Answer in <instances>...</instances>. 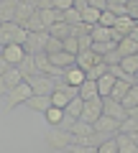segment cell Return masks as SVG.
<instances>
[{"mask_svg": "<svg viewBox=\"0 0 138 153\" xmlns=\"http://www.w3.org/2000/svg\"><path fill=\"white\" fill-rule=\"evenodd\" d=\"M61 46H64V51H69V54H74V56L79 54V41H77V36H66L64 41H61Z\"/></svg>", "mask_w": 138, "mask_h": 153, "instance_id": "37", "label": "cell"}, {"mask_svg": "<svg viewBox=\"0 0 138 153\" xmlns=\"http://www.w3.org/2000/svg\"><path fill=\"white\" fill-rule=\"evenodd\" d=\"M8 66H10V64L5 61V56L0 54V74H5V69H8Z\"/></svg>", "mask_w": 138, "mask_h": 153, "instance_id": "45", "label": "cell"}, {"mask_svg": "<svg viewBox=\"0 0 138 153\" xmlns=\"http://www.w3.org/2000/svg\"><path fill=\"white\" fill-rule=\"evenodd\" d=\"M115 143H118V153H138V146L133 143V138L123 130L115 133Z\"/></svg>", "mask_w": 138, "mask_h": 153, "instance_id": "14", "label": "cell"}, {"mask_svg": "<svg viewBox=\"0 0 138 153\" xmlns=\"http://www.w3.org/2000/svg\"><path fill=\"white\" fill-rule=\"evenodd\" d=\"M120 105H123L125 110H128V107H133V105H138V84H136V82H133V84H131V89L123 94Z\"/></svg>", "mask_w": 138, "mask_h": 153, "instance_id": "31", "label": "cell"}, {"mask_svg": "<svg viewBox=\"0 0 138 153\" xmlns=\"http://www.w3.org/2000/svg\"><path fill=\"white\" fill-rule=\"evenodd\" d=\"M26 82L31 84V92L33 94H51V92H54V76H49V74L36 71V74L28 76Z\"/></svg>", "mask_w": 138, "mask_h": 153, "instance_id": "4", "label": "cell"}, {"mask_svg": "<svg viewBox=\"0 0 138 153\" xmlns=\"http://www.w3.org/2000/svg\"><path fill=\"white\" fill-rule=\"evenodd\" d=\"M128 0H107V5H125Z\"/></svg>", "mask_w": 138, "mask_h": 153, "instance_id": "47", "label": "cell"}, {"mask_svg": "<svg viewBox=\"0 0 138 153\" xmlns=\"http://www.w3.org/2000/svg\"><path fill=\"white\" fill-rule=\"evenodd\" d=\"M79 13H82V21H84V23L95 26V23L100 21V13H102V10H97V8H92V5H84Z\"/></svg>", "mask_w": 138, "mask_h": 153, "instance_id": "33", "label": "cell"}, {"mask_svg": "<svg viewBox=\"0 0 138 153\" xmlns=\"http://www.w3.org/2000/svg\"><path fill=\"white\" fill-rule=\"evenodd\" d=\"M72 140H74V135L69 130H64V128H59V125H49V130L44 133V143H46L49 151H64Z\"/></svg>", "mask_w": 138, "mask_h": 153, "instance_id": "2", "label": "cell"}, {"mask_svg": "<svg viewBox=\"0 0 138 153\" xmlns=\"http://www.w3.org/2000/svg\"><path fill=\"white\" fill-rule=\"evenodd\" d=\"M77 89H79V97H82V100H92V97H100V94H97V79H90V76L84 79L82 84H79Z\"/></svg>", "mask_w": 138, "mask_h": 153, "instance_id": "25", "label": "cell"}, {"mask_svg": "<svg viewBox=\"0 0 138 153\" xmlns=\"http://www.w3.org/2000/svg\"><path fill=\"white\" fill-rule=\"evenodd\" d=\"M77 41H79V51L92 46V36H90V33H84V36H77Z\"/></svg>", "mask_w": 138, "mask_h": 153, "instance_id": "42", "label": "cell"}, {"mask_svg": "<svg viewBox=\"0 0 138 153\" xmlns=\"http://www.w3.org/2000/svg\"><path fill=\"white\" fill-rule=\"evenodd\" d=\"M39 16H41V21H44L46 28L51 23H56V21H64V10H59V8H39Z\"/></svg>", "mask_w": 138, "mask_h": 153, "instance_id": "20", "label": "cell"}, {"mask_svg": "<svg viewBox=\"0 0 138 153\" xmlns=\"http://www.w3.org/2000/svg\"><path fill=\"white\" fill-rule=\"evenodd\" d=\"M92 128H95L97 133H105V135H115V133H118V128H120V120H115V117H110V115H105V112H102V115L97 117V120L92 123Z\"/></svg>", "mask_w": 138, "mask_h": 153, "instance_id": "9", "label": "cell"}, {"mask_svg": "<svg viewBox=\"0 0 138 153\" xmlns=\"http://www.w3.org/2000/svg\"><path fill=\"white\" fill-rule=\"evenodd\" d=\"M44 117H46V123H49V125H59L61 117H64V107H56V105H51V107L44 112Z\"/></svg>", "mask_w": 138, "mask_h": 153, "instance_id": "30", "label": "cell"}, {"mask_svg": "<svg viewBox=\"0 0 138 153\" xmlns=\"http://www.w3.org/2000/svg\"><path fill=\"white\" fill-rule=\"evenodd\" d=\"M90 36H92V44L113 41V28H110V26H100V23H95V26H92V31H90Z\"/></svg>", "mask_w": 138, "mask_h": 153, "instance_id": "18", "label": "cell"}, {"mask_svg": "<svg viewBox=\"0 0 138 153\" xmlns=\"http://www.w3.org/2000/svg\"><path fill=\"white\" fill-rule=\"evenodd\" d=\"M46 41H49V31H28L23 49H26V54H39V51H44Z\"/></svg>", "mask_w": 138, "mask_h": 153, "instance_id": "5", "label": "cell"}, {"mask_svg": "<svg viewBox=\"0 0 138 153\" xmlns=\"http://www.w3.org/2000/svg\"><path fill=\"white\" fill-rule=\"evenodd\" d=\"M102 112L115 117V120H123L125 117V107L120 105V100H113V97H102Z\"/></svg>", "mask_w": 138, "mask_h": 153, "instance_id": "12", "label": "cell"}, {"mask_svg": "<svg viewBox=\"0 0 138 153\" xmlns=\"http://www.w3.org/2000/svg\"><path fill=\"white\" fill-rule=\"evenodd\" d=\"M23 28L26 31H46V26H44V21H41V16H39V8L31 13V16L26 18V23H23Z\"/></svg>", "mask_w": 138, "mask_h": 153, "instance_id": "28", "label": "cell"}, {"mask_svg": "<svg viewBox=\"0 0 138 153\" xmlns=\"http://www.w3.org/2000/svg\"><path fill=\"white\" fill-rule=\"evenodd\" d=\"M105 71H107V64H105V59H102V61H97V64H95L92 69H87L84 74H87L90 79H100V76L105 74Z\"/></svg>", "mask_w": 138, "mask_h": 153, "instance_id": "36", "label": "cell"}, {"mask_svg": "<svg viewBox=\"0 0 138 153\" xmlns=\"http://www.w3.org/2000/svg\"><path fill=\"white\" fill-rule=\"evenodd\" d=\"M128 135H131V138H133V143H136V146H138V130H131V133H128Z\"/></svg>", "mask_w": 138, "mask_h": 153, "instance_id": "48", "label": "cell"}, {"mask_svg": "<svg viewBox=\"0 0 138 153\" xmlns=\"http://www.w3.org/2000/svg\"><path fill=\"white\" fill-rule=\"evenodd\" d=\"M115 79H118V76L110 74V71H105V74L97 79V94H100V97H107V94H110V89H113V84H115Z\"/></svg>", "mask_w": 138, "mask_h": 153, "instance_id": "24", "label": "cell"}, {"mask_svg": "<svg viewBox=\"0 0 138 153\" xmlns=\"http://www.w3.org/2000/svg\"><path fill=\"white\" fill-rule=\"evenodd\" d=\"M102 115V97H92V100H84L82 102V120H87V123H95Z\"/></svg>", "mask_w": 138, "mask_h": 153, "instance_id": "6", "label": "cell"}, {"mask_svg": "<svg viewBox=\"0 0 138 153\" xmlns=\"http://www.w3.org/2000/svg\"><path fill=\"white\" fill-rule=\"evenodd\" d=\"M23 107H28V110H33V112H41V115H44L46 110L51 107V94H31V97L23 102Z\"/></svg>", "mask_w": 138, "mask_h": 153, "instance_id": "11", "label": "cell"}, {"mask_svg": "<svg viewBox=\"0 0 138 153\" xmlns=\"http://www.w3.org/2000/svg\"><path fill=\"white\" fill-rule=\"evenodd\" d=\"M33 59H36V66H39L41 74H49V76H61V74H64V69H59V66L51 64V59H49V54H46V51L33 54Z\"/></svg>", "mask_w": 138, "mask_h": 153, "instance_id": "8", "label": "cell"}, {"mask_svg": "<svg viewBox=\"0 0 138 153\" xmlns=\"http://www.w3.org/2000/svg\"><path fill=\"white\" fill-rule=\"evenodd\" d=\"M118 64H120V69L125 71V74H136L138 71V54H128V56H120V61H118Z\"/></svg>", "mask_w": 138, "mask_h": 153, "instance_id": "27", "label": "cell"}, {"mask_svg": "<svg viewBox=\"0 0 138 153\" xmlns=\"http://www.w3.org/2000/svg\"><path fill=\"white\" fill-rule=\"evenodd\" d=\"M97 61H102V56H100L97 51H92V49H82L77 56H74V64H77L79 69H84V71H87V69H92V66L97 64Z\"/></svg>", "mask_w": 138, "mask_h": 153, "instance_id": "10", "label": "cell"}, {"mask_svg": "<svg viewBox=\"0 0 138 153\" xmlns=\"http://www.w3.org/2000/svg\"><path fill=\"white\" fill-rule=\"evenodd\" d=\"M82 102H84V100L79 97V94H77V97H72L69 102H66V107H64V115H69V117L77 120L79 115H82Z\"/></svg>", "mask_w": 138, "mask_h": 153, "instance_id": "29", "label": "cell"}, {"mask_svg": "<svg viewBox=\"0 0 138 153\" xmlns=\"http://www.w3.org/2000/svg\"><path fill=\"white\" fill-rule=\"evenodd\" d=\"M8 92V84H5V79H3V74H0V97Z\"/></svg>", "mask_w": 138, "mask_h": 153, "instance_id": "46", "label": "cell"}, {"mask_svg": "<svg viewBox=\"0 0 138 153\" xmlns=\"http://www.w3.org/2000/svg\"><path fill=\"white\" fill-rule=\"evenodd\" d=\"M125 13L133 18V21H138V0H128L125 3Z\"/></svg>", "mask_w": 138, "mask_h": 153, "instance_id": "40", "label": "cell"}, {"mask_svg": "<svg viewBox=\"0 0 138 153\" xmlns=\"http://www.w3.org/2000/svg\"><path fill=\"white\" fill-rule=\"evenodd\" d=\"M3 79H5L8 89H10V87H16L18 82H23V76H21V71H18V66H8V69H5V74H3Z\"/></svg>", "mask_w": 138, "mask_h": 153, "instance_id": "32", "label": "cell"}, {"mask_svg": "<svg viewBox=\"0 0 138 153\" xmlns=\"http://www.w3.org/2000/svg\"><path fill=\"white\" fill-rule=\"evenodd\" d=\"M28 31L16 21H0V46H8V44H21L26 41Z\"/></svg>", "mask_w": 138, "mask_h": 153, "instance_id": "1", "label": "cell"}, {"mask_svg": "<svg viewBox=\"0 0 138 153\" xmlns=\"http://www.w3.org/2000/svg\"><path fill=\"white\" fill-rule=\"evenodd\" d=\"M49 59H51V64L54 66H59V69H66V66H72L74 64V54H69V51H56V54H49Z\"/></svg>", "mask_w": 138, "mask_h": 153, "instance_id": "22", "label": "cell"}, {"mask_svg": "<svg viewBox=\"0 0 138 153\" xmlns=\"http://www.w3.org/2000/svg\"><path fill=\"white\" fill-rule=\"evenodd\" d=\"M46 31H49V36L59 38V41H64L66 36H72V26H69L66 21H56V23H51Z\"/></svg>", "mask_w": 138, "mask_h": 153, "instance_id": "19", "label": "cell"}, {"mask_svg": "<svg viewBox=\"0 0 138 153\" xmlns=\"http://www.w3.org/2000/svg\"><path fill=\"white\" fill-rule=\"evenodd\" d=\"M64 46H61V41L59 38H54V36H49V41H46V46H44V51L46 54H56V51H61Z\"/></svg>", "mask_w": 138, "mask_h": 153, "instance_id": "38", "label": "cell"}, {"mask_svg": "<svg viewBox=\"0 0 138 153\" xmlns=\"http://www.w3.org/2000/svg\"><path fill=\"white\" fill-rule=\"evenodd\" d=\"M115 51L120 56H128V54H138V41L136 38H131V36H123L120 41L115 44Z\"/></svg>", "mask_w": 138, "mask_h": 153, "instance_id": "21", "label": "cell"}, {"mask_svg": "<svg viewBox=\"0 0 138 153\" xmlns=\"http://www.w3.org/2000/svg\"><path fill=\"white\" fill-rule=\"evenodd\" d=\"M95 128H92V123H87V120H82V117H77V120L69 125V133H72L74 138H82V135H90Z\"/></svg>", "mask_w": 138, "mask_h": 153, "instance_id": "26", "label": "cell"}, {"mask_svg": "<svg viewBox=\"0 0 138 153\" xmlns=\"http://www.w3.org/2000/svg\"><path fill=\"white\" fill-rule=\"evenodd\" d=\"M18 71H21L23 79H28L31 74H36L39 71V66H36V59H33V54H26L21 59V64H18Z\"/></svg>", "mask_w": 138, "mask_h": 153, "instance_id": "23", "label": "cell"}, {"mask_svg": "<svg viewBox=\"0 0 138 153\" xmlns=\"http://www.w3.org/2000/svg\"><path fill=\"white\" fill-rule=\"evenodd\" d=\"M97 153H118L115 135H107V138H102V143L97 146Z\"/></svg>", "mask_w": 138, "mask_h": 153, "instance_id": "34", "label": "cell"}, {"mask_svg": "<svg viewBox=\"0 0 138 153\" xmlns=\"http://www.w3.org/2000/svg\"><path fill=\"white\" fill-rule=\"evenodd\" d=\"M0 54H3V46H0Z\"/></svg>", "mask_w": 138, "mask_h": 153, "instance_id": "50", "label": "cell"}, {"mask_svg": "<svg viewBox=\"0 0 138 153\" xmlns=\"http://www.w3.org/2000/svg\"><path fill=\"white\" fill-rule=\"evenodd\" d=\"M3 56H5V61L10 66H18L21 59L26 56V49H23L21 44H8V46H3Z\"/></svg>", "mask_w": 138, "mask_h": 153, "instance_id": "13", "label": "cell"}, {"mask_svg": "<svg viewBox=\"0 0 138 153\" xmlns=\"http://www.w3.org/2000/svg\"><path fill=\"white\" fill-rule=\"evenodd\" d=\"M72 5H74V0H51V8H59V10H66Z\"/></svg>", "mask_w": 138, "mask_h": 153, "instance_id": "41", "label": "cell"}, {"mask_svg": "<svg viewBox=\"0 0 138 153\" xmlns=\"http://www.w3.org/2000/svg\"><path fill=\"white\" fill-rule=\"evenodd\" d=\"M131 84H133V79H131V76H118L107 97H113V100H123V94H125L128 89H131Z\"/></svg>", "mask_w": 138, "mask_h": 153, "instance_id": "17", "label": "cell"}, {"mask_svg": "<svg viewBox=\"0 0 138 153\" xmlns=\"http://www.w3.org/2000/svg\"><path fill=\"white\" fill-rule=\"evenodd\" d=\"M115 13H113V10H107V8H105V10H102V13H100V26H113V23H115Z\"/></svg>", "mask_w": 138, "mask_h": 153, "instance_id": "39", "label": "cell"}, {"mask_svg": "<svg viewBox=\"0 0 138 153\" xmlns=\"http://www.w3.org/2000/svg\"><path fill=\"white\" fill-rule=\"evenodd\" d=\"M64 79H66V84L79 87V84L87 79V74H84V69H79L77 64H72V66H66V69H64Z\"/></svg>", "mask_w": 138, "mask_h": 153, "instance_id": "16", "label": "cell"}, {"mask_svg": "<svg viewBox=\"0 0 138 153\" xmlns=\"http://www.w3.org/2000/svg\"><path fill=\"white\" fill-rule=\"evenodd\" d=\"M33 10H36V5H33V3H28V0H18V3H16V13H13V21L23 26V23H26V18L31 16Z\"/></svg>", "mask_w": 138, "mask_h": 153, "instance_id": "15", "label": "cell"}, {"mask_svg": "<svg viewBox=\"0 0 138 153\" xmlns=\"http://www.w3.org/2000/svg\"><path fill=\"white\" fill-rule=\"evenodd\" d=\"M133 82H136V84H138V71H136V74H133Z\"/></svg>", "mask_w": 138, "mask_h": 153, "instance_id": "49", "label": "cell"}, {"mask_svg": "<svg viewBox=\"0 0 138 153\" xmlns=\"http://www.w3.org/2000/svg\"><path fill=\"white\" fill-rule=\"evenodd\" d=\"M31 94H33V92H31V84H28L26 79H23V82H18L16 87H10L5 94H3V97H5V112H10V110L21 107V105L26 102Z\"/></svg>", "mask_w": 138, "mask_h": 153, "instance_id": "3", "label": "cell"}, {"mask_svg": "<svg viewBox=\"0 0 138 153\" xmlns=\"http://www.w3.org/2000/svg\"><path fill=\"white\" fill-rule=\"evenodd\" d=\"M87 5L97 8V10H105V8H107V0H87Z\"/></svg>", "mask_w": 138, "mask_h": 153, "instance_id": "43", "label": "cell"}, {"mask_svg": "<svg viewBox=\"0 0 138 153\" xmlns=\"http://www.w3.org/2000/svg\"><path fill=\"white\" fill-rule=\"evenodd\" d=\"M133 26H136V21H133L131 16H118L115 18V23H113V41H120L123 36H131V31H133Z\"/></svg>", "mask_w": 138, "mask_h": 153, "instance_id": "7", "label": "cell"}, {"mask_svg": "<svg viewBox=\"0 0 138 153\" xmlns=\"http://www.w3.org/2000/svg\"><path fill=\"white\" fill-rule=\"evenodd\" d=\"M125 117H136V120H138V105H133V107L125 110Z\"/></svg>", "mask_w": 138, "mask_h": 153, "instance_id": "44", "label": "cell"}, {"mask_svg": "<svg viewBox=\"0 0 138 153\" xmlns=\"http://www.w3.org/2000/svg\"><path fill=\"white\" fill-rule=\"evenodd\" d=\"M64 21L69 23V26H77V23H82V13L72 5V8H66V10H64Z\"/></svg>", "mask_w": 138, "mask_h": 153, "instance_id": "35", "label": "cell"}]
</instances>
